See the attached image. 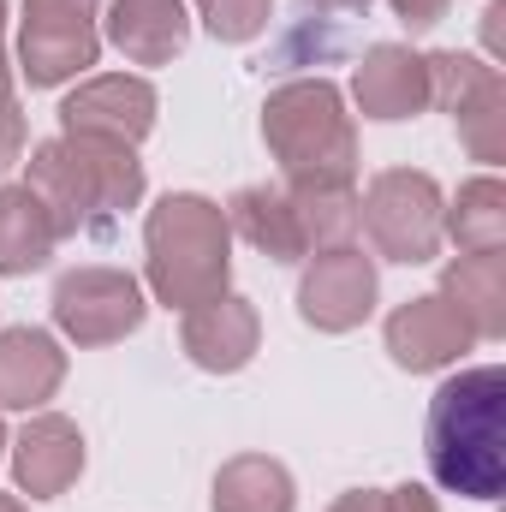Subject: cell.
I'll use <instances>...</instances> for the list:
<instances>
[{
	"mask_svg": "<svg viewBox=\"0 0 506 512\" xmlns=\"http://www.w3.org/2000/svg\"><path fill=\"white\" fill-rule=\"evenodd\" d=\"M429 465L447 489L495 501L501 495V370H471L435 393Z\"/></svg>",
	"mask_w": 506,
	"mask_h": 512,
	"instance_id": "obj_1",
	"label": "cell"
}]
</instances>
